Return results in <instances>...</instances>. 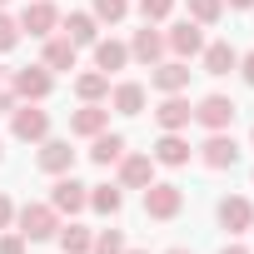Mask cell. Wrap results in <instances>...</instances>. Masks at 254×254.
Listing matches in <instances>:
<instances>
[{
	"label": "cell",
	"mask_w": 254,
	"mask_h": 254,
	"mask_svg": "<svg viewBox=\"0 0 254 254\" xmlns=\"http://www.w3.org/2000/svg\"><path fill=\"white\" fill-rule=\"evenodd\" d=\"M20 234H25L30 244L60 234V224H55V204H25V209H20Z\"/></svg>",
	"instance_id": "cell-1"
},
{
	"label": "cell",
	"mask_w": 254,
	"mask_h": 254,
	"mask_svg": "<svg viewBox=\"0 0 254 254\" xmlns=\"http://www.w3.org/2000/svg\"><path fill=\"white\" fill-rule=\"evenodd\" d=\"M90 185H80V180H70V175H60L55 180V190H50V204H55V214H80L85 204H90V194H85Z\"/></svg>",
	"instance_id": "cell-2"
},
{
	"label": "cell",
	"mask_w": 254,
	"mask_h": 254,
	"mask_svg": "<svg viewBox=\"0 0 254 254\" xmlns=\"http://www.w3.org/2000/svg\"><path fill=\"white\" fill-rule=\"evenodd\" d=\"M145 214L150 219H175L180 214V185H145Z\"/></svg>",
	"instance_id": "cell-3"
},
{
	"label": "cell",
	"mask_w": 254,
	"mask_h": 254,
	"mask_svg": "<svg viewBox=\"0 0 254 254\" xmlns=\"http://www.w3.org/2000/svg\"><path fill=\"white\" fill-rule=\"evenodd\" d=\"M194 120L214 135V130H224V125H234V100H224V95H204L199 110H194Z\"/></svg>",
	"instance_id": "cell-4"
},
{
	"label": "cell",
	"mask_w": 254,
	"mask_h": 254,
	"mask_svg": "<svg viewBox=\"0 0 254 254\" xmlns=\"http://www.w3.org/2000/svg\"><path fill=\"white\" fill-rule=\"evenodd\" d=\"M10 85H15V95H20V100H45V95H50V70H45V65L15 70V80H10Z\"/></svg>",
	"instance_id": "cell-5"
},
{
	"label": "cell",
	"mask_w": 254,
	"mask_h": 254,
	"mask_svg": "<svg viewBox=\"0 0 254 254\" xmlns=\"http://www.w3.org/2000/svg\"><path fill=\"white\" fill-rule=\"evenodd\" d=\"M199 150H204V165H209V170H229V165L239 160V145H234L224 130H214V135H209Z\"/></svg>",
	"instance_id": "cell-6"
},
{
	"label": "cell",
	"mask_w": 254,
	"mask_h": 254,
	"mask_svg": "<svg viewBox=\"0 0 254 254\" xmlns=\"http://www.w3.org/2000/svg\"><path fill=\"white\" fill-rule=\"evenodd\" d=\"M55 25H60V15H55L50 0H35V5H25V15H20V30L25 35H50Z\"/></svg>",
	"instance_id": "cell-7"
},
{
	"label": "cell",
	"mask_w": 254,
	"mask_h": 254,
	"mask_svg": "<svg viewBox=\"0 0 254 254\" xmlns=\"http://www.w3.org/2000/svg\"><path fill=\"white\" fill-rule=\"evenodd\" d=\"M120 180L130 185V190H145V185H155V160H150V155H130V160L120 155Z\"/></svg>",
	"instance_id": "cell-8"
},
{
	"label": "cell",
	"mask_w": 254,
	"mask_h": 254,
	"mask_svg": "<svg viewBox=\"0 0 254 254\" xmlns=\"http://www.w3.org/2000/svg\"><path fill=\"white\" fill-rule=\"evenodd\" d=\"M45 130H50V115L45 110H35V105L15 110V140H45Z\"/></svg>",
	"instance_id": "cell-9"
},
{
	"label": "cell",
	"mask_w": 254,
	"mask_h": 254,
	"mask_svg": "<svg viewBox=\"0 0 254 254\" xmlns=\"http://www.w3.org/2000/svg\"><path fill=\"white\" fill-rule=\"evenodd\" d=\"M155 120H160V130H185V125L194 120V110H190V100H180V95H170L160 110H155Z\"/></svg>",
	"instance_id": "cell-10"
},
{
	"label": "cell",
	"mask_w": 254,
	"mask_h": 254,
	"mask_svg": "<svg viewBox=\"0 0 254 254\" xmlns=\"http://www.w3.org/2000/svg\"><path fill=\"white\" fill-rule=\"evenodd\" d=\"M170 50H175V55H199V50H204L199 25H194V20H180V25L170 30Z\"/></svg>",
	"instance_id": "cell-11"
},
{
	"label": "cell",
	"mask_w": 254,
	"mask_h": 254,
	"mask_svg": "<svg viewBox=\"0 0 254 254\" xmlns=\"http://www.w3.org/2000/svg\"><path fill=\"white\" fill-rule=\"evenodd\" d=\"M130 55H135V60H145V65H155V60L165 55V35H160V30H155V25L145 20V30L135 35V45H130Z\"/></svg>",
	"instance_id": "cell-12"
},
{
	"label": "cell",
	"mask_w": 254,
	"mask_h": 254,
	"mask_svg": "<svg viewBox=\"0 0 254 254\" xmlns=\"http://www.w3.org/2000/svg\"><path fill=\"white\" fill-rule=\"evenodd\" d=\"M219 224H224L229 234H244V229L254 224V209H249V199H224V204H219Z\"/></svg>",
	"instance_id": "cell-13"
},
{
	"label": "cell",
	"mask_w": 254,
	"mask_h": 254,
	"mask_svg": "<svg viewBox=\"0 0 254 254\" xmlns=\"http://www.w3.org/2000/svg\"><path fill=\"white\" fill-rule=\"evenodd\" d=\"M234 65H239V55H234V45H229V40L204 45V75H229Z\"/></svg>",
	"instance_id": "cell-14"
},
{
	"label": "cell",
	"mask_w": 254,
	"mask_h": 254,
	"mask_svg": "<svg viewBox=\"0 0 254 254\" xmlns=\"http://www.w3.org/2000/svg\"><path fill=\"white\" fill-rule=\"evenodd\" d=\"M105 120H110V110H100V105H85V110H75V115H70V130L95 140V135L105 130Z\"/></svg>",
	"instance_id": "cell-15"
},
{
	"label": "cell",
	"mask_w": 254,
	"mask_h": 254,
	"mask_svg": "<svg viewBox=\"0 0 254 254\" xmlns=\"http://www.w3.org/2000/svg\"><path fill=\"white\" fill-rule=\"evenodd\" d=\"M125 60H130V50H125L120 40H95V70H100V75H110V70H120Z\"/></svg>",
	"instance_id": "cell-16"
},
{
	"label": "cell",
	"mask_w": 254,
	"mask_h": 254,
	"mask_svg": "<svg viewBox=\"0 0 254 254\" xmlns=\"http://www.w3.org/2000/svg\"><path fill=\"white\" fill-rule=\"evenodd\" d=\"M150 85H155V90H165V95H180V90L190 85V70H185V65H155Z\"/></svg>",
	"instance_id": "cell-17"
},
{
	"label": "cell",
	"mask_w": 254,
	"mask_h": 254,
	"mask_svg": "<svg viewBox=\"0 0 254 254\" xmlns=\"http://www.w3.org/2000/svg\"><path fill=\"white\" fill-rule=\"evenodd\" d=\"M155 160L160 165H190V140H180L175 130H165V140L155 145Z\"/></svg>",
	"instance_id": "cell-18"
},
{
	"label": "cell",
	"mask_w": 254,
	"mask_h": 254,
	"mask_svg": "<svg viewBox=\"0 0 254 254\" xmlns=\"http://www.w3.org/2000/svg\"><path fill=\"white\" fill-rule=\"evenodd\" d=\"M75 165V150L65 145V140H50L45 150H40V170H50V175H65Z\"/></svg>",
	"instance_id": "cell-19"
},
{
	"label": "cell",
	"mask_w": 254,
	"mask_h": 254,
	"mask_svg": "<svg viewBox=\"0 0 254 254\" xmlns=\"http://www.w3.org/2000/svg\"><path fill=\"white\" fill-rule=\"evenodd\" d=\"M115 110H120V115H140V110H145V85H135V80L115 85Z\"/></svg>",
	"instance_id": "cell-20"
},
{
	"label": "cell",
	"mask_w": 254,
	"mask_h": 254,
	"mask_svg": "<svg viewBox=\"0 0 254 254\" xmlns=\"http://www.w3.org/2000/svg\"><path fill=\"white\" fill-rule=\"evenodd\" d=\"M65 40L80 50V45H95V15H70L65 20Z\"/></svg>",
	"instance_id": "cell-21"
},
{
	"label": "cell",
	"mask_w": 254,
	"mask_h": 254,
	"mask_svg": "<svg viewBox=\"0 0 254 254\" xmlns=\"http://www.w3.org/2000/svg\"><path fill=\"white\" fill-rule=\"evenodd\" d=\"M120 155H125V140H120V135H105V130H100V135H95V150H90V160H95V165H115Z\"/></svg>",
	"instance_id": "cell-22"
},
{
	"label": "cell",
	"mask_w": 254,
	"mask_h": 254,
	"mask_svg": "<svg viewBox=\"0 0 254 254\" xmlns=\"http://www.w3.org/2000/svg\"><path fill=\"white\" fill-rule=\"evenodd\" d=\"M90 244H95V234H90L85 224H65V229H60V249H65V254H90Z\"/></svg>",
	"instance_id": "cell-23"
},
{
	"label": "cell",
	"mask_w": 254,
	"mask_h": 254,
	"mask_svg": "<svg viewBox=\"0 0 254 254\" xmlns=\"http://www.w3.org/2000/svg\"><path fill=\"white\" fill-rule=\"evenodd\" d=\"M45 70H75V45L70 40H50L45 45Z\"/></svg>",
	"instance_id": "cell-24"
},
{
	"label": "cell",
	"mask_w": 254,
	"mask_h": 254,
	"mask_svg": "<svg viewBox=\"0 0 254 254\" xmlns=\"http://www.w3.org/2000/svg\"><path fill=\"white\" fill-rule=\"evenodd\" d=\"M75 90H80V100H85V105H95V100L110 90V75H100V70H95V75H80V80H75Z\"/></svg>",
	"instance_id": "cell-25"
},
{
	"label": "cell",
	"mask_w": 254,
	"mask_h": 254,
	"mask_svg": "<svg viewBox=\"0 0 254 254\" xmlns=\"http://www.w3.org/2000/svg\"><path fill=\"white\" fill-rule=\"evenodd\" d=\"M90 204H95L100 214H115V209L125 204V194H120L115 185H95V194H90Z\"/></svg>",
	"instance_id": "cell-26"
},
{
	"label": "cell",
	"mask_w": 254,
	"mask_h": 254,
	"mask_svg": "<svg viewBox=\"0 0 254 254\" xmlns=\"http://www.w3.org/2000/svg\"><path fill=\"white\" fill-rule=\"evenodd\" d=\"M219 10H224V0H190V20L194 25H214Z\"/></svg>",
	"instance_id": "cell-27"
},
{
	"label": "cell",
	"mask_w": 254,
	"mask_h": 254,
	"mask_svg": "<svg viewBox=\"0 0 254 254\" xmlns=\"http://www.w3.org/2000/svg\"><path fill=\"white\" fill-rule=\"evenodd\" d=\"M90 254H125L120 229H100V234H95V244H90Z\"/></svg>",
	"instance_id": "cell-28"
},
{
	"label": "cell",
	"mask_w": 254,
	"mask_h": 254,
	"mask_svg": "<svg viewBox=\"0 0 254 254\" xmlns=\"http://www.w3.org/2000/svg\"><path fill=\"white\" fill-rule=\"evenodd\" d=\"M170 10H175V0H140V15H145L150 25H155V20H165Z\"/></svg>",
	"instance_id": "cell-29"
},
{
	"label": "cell",
	"mask_w": 254,
	"mask_h": 254,
	"mask_svg": "<svg viewBox=\"0 0 254 254\" xmlns=\"http://www.w3.org/2000/svg\"><path fill=\"white\" fill-rule=\"evenodd\" d=\"M125 10H130L125 0H95V15L100 20H125Z\"/></svg>",
	"instance_id": "cell-30"
},
{
	"label": "cell",
	"mask_w": 254,
	"mask_h": 254,
	"mask_svg": "<svg viewBox=\"0 0 254 254\" xmlns=\"http://www.w3.org/2000/svg\"><path fill=\"white\" fill-rule=\"evenodd\" d=\"M15 40H20V20L0 15V50H15Z\"/></svg>",
	"instance_id": "cell-31"
},
{
	"label": "cell",
	"mask_w": 254,
	"mask_h": 254,
	"mask_svg": "<svg viewBox=\"0 0 254 254\" xmlns=\"http://www.w3.org/2000/svg\"><path fill=\"white\" fill-rule=\"evenodd\" d=\"M0 254H25V234H5L0 239Z\"/></svg>",
	"instance_id": "cell-32"
},
{
	"label": "cell",
	"mask_w": 254,
	"mask_h": 254,
	"mask_svg": "<svg viewBox=\"0 0 254 254\" xmlns=\"http://www.w3.org/2000/svg\"><path fill=\"white\" fill-rule=\"evenodd\" d=\"M10 214H15V209H10V199H5V194H0V229H5V224H10Z\"/></svg>",
	"instance_id": "cell-33"
},
{
	"label": "cell",
	"mask_w": 254,
	"mask_h": 254,
	"mask_svg": "<svg viewBox=\"0 0 254 254\" xmlns=\"http://www.w3.org/2000/svg\"><path fill=\"white\" fill-rule=\"evenodd\" d=\"M239 70H244V80L254 85V55H244V60H239Z\"/></svg>",
	"instance_id": "cell-34"
},
{
	"label": "cell",
	"mask_w": 254,
	"mask_h": 254,
	"mask_svg": "<svg viewBox=\"0 0 254 254\" xmlns=\"http://www.w3.org/2000/svg\"><path fill=\"white\" fill-rule=\"evenodd\" d=\"M219 254H249V249H244V244H224Z\"/></svg>",
	"instance_id": "cell-35"
},
{
	"label": "cell",
	"mask_w": 254,
	"mask_h": 254,
	"mask_svg": "<svg viewBox=\"0 0 254 254\" xmlns=\"http://www.w3.org/2000/svg\"><path fill=\"white\" fill-rule=\"evenodd\" d=\"M229 5H234V10H249V5H254V0H229Z\"/></svg>",
	"instance_id": "cell-36"
},
{
	"label": "cell",
	"mask_w": 254,
	"mask_h": 254,
	"mask_svg": "<svg viewBox=\"0 0 254 254\" xmlns=\"http://www.w3.org/2000/svg\"><path fill=\"white\" fill-rule=\"evenodd\" d=\"M170 254H190V249H170Z\"/></svg>",
	"instance_id": "cell-37"
},
{
	"label": "cell",
	"mask_w": 254,
	"mask_h": 254,
	"mask_svg": "<svg viewBox=\"0 0 254 254\" xmlns=\"http://www.w3.org/2000/svg\"><path fill=\"white\" fill-rule=\"evenodd\" d=\"M130 254H145V249H130Z\"/></svg>",
	"instance_id": "cell-38"
},
{
	"label": "cell",
	"mask_w": 254,
	"mask_h": 254,
	"mask_svg": "<svg viewBox=\"0 0 254 254\" xmlns=\"http://www.w3.org/2000/svg\"><path fill=\"white\" fill-rule=\"evenodd\" d=\"M249 140H254V130H249Z\"/></svg>",
	"instance_id": "cell-39"
},
{
	"label": "cell",
	"mask_w": 254,
	"mask_h": 254,
	"mask_svg": "<svg viewBox=\"0 0 254 254\" xmlns=\"http://www.w3.org/2000/svg\"><path fill=\"white\" fill-rule=\"evenodd\" d=\"M0 5H5V0H0Z\"/></svg>",
	"instance_id": "cell-40"
}]
</instances>
